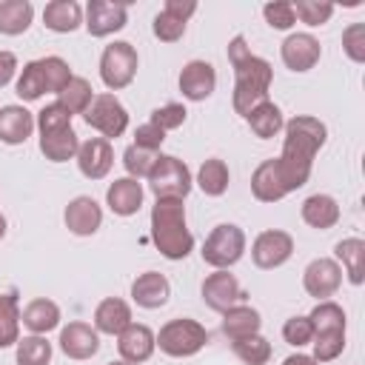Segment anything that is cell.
Returning <instances> with one entry per match:
<instances>
[{
	"mask_svg": "<svg viewBox=\"0 0 365 365\" xmlns=\"http://www.w3.org/2000/svg\"><path fill=\"white\" fill-rule=\"evenodd\" d=\"M245 120H248V128H251L259 140H271V137H277V134L282 131V125H285L279 106L271 103V100H265V103H259L257 108H251V111L245 114Z\"/></svg>",
	"mask_w": 365,
	"mask_h": 365,
	"instance_id": "cell-29",
	"label": "cell"
},
{
	"mask_svg": "<svg viewBox=\"0 0 365 365\" xmlns=\"http://www.w3.org/2000/svg\"><path fill=\"white\" fill-rule=\"evenodd\" d=\"M334 254L345 265V274H348L351 285H362V274H365V240H359V237L339 240L334 245Z\"/></svg>",
	"mask_w": 365,
	"mask_h": 365,
	"instance_id": "cell-30",
	"label": "cell"
},
{
	"mask_svg": "<svg viewBox=\"0 0 365 365\" xmlns=\"http://www.w3.org/2000/svg\"><path fill=\"white\" fill-rule=\"evenodd\" d=\"M106 205L117 214V217H131L140 211L143 205V185L134 177H120L108 185L106 191Z\"/></svg>",
	"mask_w": 365,
	"mask_h": 365,
	"instance_id": "cell-21",
	"label": "cell"
},
{
	"mask_svg": "<svg viewBox=\"0 0 365 365\" xmlns=\"http://www.w3.org/2000/svg\"><path fill=\"white\" fill-rule=\"evenodd\" d=\"M259 325H262V317L251 305H234L222 314V334L231 342L242 339V336H251V334H259Z\"/></svg>",
	"mask_w": 365,
	"mask_h": 365,
	"instance_id": "cell-28",
	"label": "cell"
},
{
	"mask_svg": "<svg viewBox=\"0 0 365 365\" xmlns=\"http://www.w3.org/2000/svg\"><path fill=\"white\" fill-rule=\"evenodd\" d=\"M154 34H157L163 43H177V40L185 34V23L177 20V17H171V14H165V11H160V14L154 17Z\"/></svg>",
	"mask_w": 365,
	"mask_h": 365,
	"instance_id": "cell-48",
	"label": "cell"
},
{
	"mask_svg": "<svg viewBox=\"0 0 365 365\" xmlns=\"http://www.w3.org/2000/svg\"><path fill=\"white\" fill-rule=\"evenodd\" d=\"M194 182L200 185L202 194H208V197H222L225 188H228V165H225L222 160L211 157V160H205V163L200 165Z\"/></svg>",
	"mask_w": 365,
	"mask_h": 365,
	"instance_id": "cell-33",
	"label": "cell"
},
{
	"mask_svg": "<svg viewBox=\"0 0 365 365\" xmlns=\"http://www.w3.org/2000/svg\"><path fill=\"white\" fill-rule=\"evenodd\" d=\"M163 140H165V131H160V128L151 125V123H143V125H137V131H134V145L148 148V151H160Z\"/></svg>",
	"mask_w": 365,
	"mask_h": 365,
	"instance_id": "cell-49",
	"label": "cell"
},
{
	"mask_svg": "<svg viewBox=\"0 0 365 365\" xmlns=\"http://www.w3.org/2000/svg\"><path fill=\"white\" fill-rule=\"evenodd\" d=\"M137 48L125 40H117L111 46L103 48V57H100V77L106 83V88L111 91H120L125 86H131L134 74H137Z\"/></svg>",
	"mask_w": 365,
	"mask_h": 365,
	"instance_id": "cell-7",
	"label": "cell"
},
{
	"mask_svg": "<svg viewBox=\"0 0 365 365\" xmlns=\"http://www.w3.org/2000/svg\"><path fill=\"white\" fill-rule=\"evenodd\" d=\"M342 51L354 63H365V23H351L342 31Z\"/></svg>",
	"mask_w": 365,
	"mask_h": 365,
	"instance_id": "cell-46",
	"label": "cell"
},
{
	"mask_svg": "<svg viewBox=\"0 0 365 365\" xmlns=\"http://www.w3.org/2000/svg\"><path fill=\"white\" fill-rule=\"evenodd\" d=\"M34 6L29 0H0V34L17 37L31 26Z\"/></svg>",
	"mask_w": 365,
	"mask_h": 365,
	"instance_id": "cell-31",
	"label": "cell"
},
{
	"mask_svg": "<svg viewBox=\"0 0 365 365\" xmlns=\"http://www.w3.org/2000/svg\"><path fill=\"white\" fill-rule=\"evenodd\" d=\"M40 68H43V77H46V91H54V94H60L68 86V80L74 77L68 63L63 57H54V54L40 57Z\"/></svg>",
	"mask_w": 365,
	"mask_h": 365,
	"instance_id": "cell-40",
	"label": "cell"
},
{
	"mask_svg": "<svg viewBox=\"0 0 365 365\" xmlns=\"http://www.w3.org/2000/svg\"><path fill=\"white\" fill-rule=\"evenodd\" d=\"M228 60L234 66V97H231V106H234L237 114L245 117L251 108H257L259 103L268 100V88H271L274 71H271L268 60L251 54V48H248L242 34L231 37Z\"/></svg>",
	"mask_w": 365,
	"mask_h": 365,
	"instance_id": "cell-2",
	"label": "cell"
},
{
	"mask_svg": "<svg viewBox=\"0 0 365 365\" xmlns=\"http://www.w3.org/2000/svg\"><path fill=\"white\" fill-rule=\"evenodd\" d=\"M151 240L157 251L177 262L185 259L194 248V237L185 222V205L182 200H157L151 208Z\"/></svg>",
	"mask_w": 365,
	"mask_h": 365,
	"instance_id": "cell-3",
	"label": "cell"
},
{
	"mask_svg": "<svg viewBox=\"0 0 365 365\" xmlns=\"http://www.w3.org/2000/svg\"><path fill=\"white\" fill-rule=\"evenodd\" d=\"M282 339H285L288 345H294V348L311 345V339H314V325H311V319H308V317H291V319H285V325H282Z\"/></svg>",
	"mask_w": 365,
	"mask_h": 365,
	"instance_id": "cell-44",
	"label": "cell"
},
{
	"mask_svg": "<svg viewBox=\"0 0 365 365\" xmlns=\"http://www.w3.org/2000/svg\"><path fill=\"white\" fill-rule=\"evenodd\" d=\"M311 325H314V334H322V331H345V311L342 305L331 302V299H322L314 305V311L308 314Z\"/></svg>",
	"mask_w": 365,
	"mask_h": 365,
	"instance_id": "cell-37",
	"label": "cell"
},
{
	"mask_svg": "<svg viewBox=\"0 0 365 365\" xmlns=\"http://www.w3.org/2000/svg\"><path fill=\"white\" fill-rule=\"evenodd\" d=\"M245 254V234L234 222H220L202 242V262L217 271H228Z\"/></svg>",
	"mask_w": 365,
	"mask_h": 365,
	"instance_id": "cell-6",
	"label": "cell"
},
{
	"mask_svg": "<svg viewBox=\"0 0 365 365\" xmlns=\"http://www.w3.org/2000/svg\"><path fill=\"white\" fill-rule=\"evenodd\" d=\"M145 180L157 200H185L194 185L188 165L174 154H157Z\"/></svg>",
	"mask_w": 365,
	"mask_h": 365,
	"instance_id": "cell-5",
	"label": "cell"
},
{
	"mask_svg": "<svg viewBox=\"0 0 365 365\" xmlns=\"http://www.w3.org/2000/svg\"><path fill=\"white\" fill-rule=\"evenodd\" d=\"M77 148H80V140H77V134H74L71 125L40 134V151H43V157L51 160V163L74 160V157H77Z\"/></svg>",
	"mask_w": 365,
	"mask_h": 365,
	"instance_id": "cell-24",
	"label": "cell"
},
{
	"mask_svg": "<svg viewBox=\"0 0 365 365\" xmlns=\"http://www.w3.org/2000/svg\"><path fill=\"white\" fill-rule=\"evenodd\" d=\"M157 154H160V151H148V148H140V145L131 143V145L123 151V165H125L128 177H134V180L148 177V171H151Z\"/></svg>",
	"mask_w": 365,
	"mask_h": 365,
	"instance_id": "cell-41",
	"label": "cell"
},
{
	"mask_svg": "<svg viewBox=\"0 0 365 365\" xmlns=\"http://www.w3.org/2000/svg\"><path fill=\"white\" fill-rule=\"evenodd\" d=\"M20 339V305H17V294H0V348L17 345Z\"/></svg>",
	"mask_w": 365,
	"mask_h": 365,
	"instance_id": "cell-32",
	"label": "cell"
},
{
	"mask_svg": "<svg viewBox=\"0 0 365 365\" xmlns=\"http://www.w3.org/2000/svg\"><path fill=\"white\" fill-rule=\"evenodd\" d=\"M128 20V6L114 0H88L86 6V31L91 37H108L120 31Z\"/></svg>",
	"mask_w": 365,
	"mask_h": 365,
	"instance_id": "cell-12",
	"label": "cell"
},
{
	"mask_svg": "<svg viewBox=\"0 0 365 365\" xmlns=\"http://www.w3.org/2000/svg\"><path fill=\"white\" fill-rule=\"evenodd\" d=\"M37 128L34 114L26 106H3L0 108V140L6 145H20Z\"/></svg>",
	"mask_w": 365,
	"mask_h": 365,
	"instance_id": "cell-20",
	"label": "cell"
},
{
	"mask_svg": "<svg viewBox=\"0 0 365 365\" xmlns=\"http://www.w3.org/2000/svg\"><path fill=\"white\" fill-rule=\"evenodd\" d=\"M37 128H40V134H46V131H54V128H66V125H71V114H68V108H63L57 100L54 103H48L40 114H37Z\"/></svg>",
	"mask_w": 365,
	"mask_h": 365,
	"instance_id": "cell-47",
	"label": "cell"
},
{
	"mask_svg": "<svg viewBox=\"0 0 365 365\" xmlns=\"http://www.w3.org/2000/svg\"><path fill=\"white\" fill-rule=\"evenodd\" d=\"M157 342H154V331L148 325H140V322H131L128 328H123L117 334V351H120V359L128 362V365H140L145 359H151Z\"/></svg>",
	"mask_w": 365,
	"mask_h": 365,
	"instance_id": "cell-15",
	"label": "cell"
},
{
	"mask_svg": "<svg viewBox=\"0 0 365 365\" xmlns=\"http://www.w3.org/2000/svg\"><path fill=\"white\" fill-rule=\"evenodd\" d=\"M282 131H285V140H282V154L277 157V171H279L285 191L291 194L308 182L314 157L325 145L328 128L317 117L299 114V117H291L282 125Z\"/></svg>",
	"mask_w": 365,
	"mask_h": 365,
	"instance_id": "cell-1",
	"label": "cell"
},
{
	"mask_svg": "<svg viewBox=\"0 0 365 365\" xmlns=\"http://www.w3.org/2000/svg\"><path fill=\"white\" fill-rule=\"evenodd\" d=\"M20 322H23L31 334L46 336L48 331H54V328L60 325V308H57V302H51V299H46V297L31 299V302L23 308Z\"/></svg>",
	"mask_w": 365,
	"mask_h": 365,
	"instance_id": "cell-26",
	"label": "cell"
},
{
	"mask_svg": "<svg viewBox=\"0 0 365 365\" xmlns=\"http://www.w3.org/2000/svg\"><path fill=\"white\" fill-rule=\"evenodd\" d=\"M214 86H217V71H214L211 63L191 60V63L182 66V71H180V91H182L185 100L200 103V100L211 97L214 94Z\"/></svg>",
	"mask_w": 365,
	"mask_h": 365,
	"instance_id": "cell-16",
	"label": "cell"
},
{
	"mask_svg": "<svg viewBox=\"0 0 365 365\" xmlns=\"http://www.w3.org/2000/svg\"><path fill=\"white\" fill-rule=\"evenodd\" d=\"M262 14H265V23H268L271 29H279V31H285V29H291V26L297 23L294 9H291V3H288V0L265 3V6H262Z\"/></svg>",
	"mask_w": 365,
	"mask_h": 365,
	"instance_id": "cell-45",
	"label": "cell"
},
{
	"mask_svg": "<svg viewBox=\"0 0 365 365\" xmlns=\"http://www.w3.org/2000/svg\"><path fill=\"white\" fill-rule=\"evenodd\" d=\"M63 220H66V228L71 231V234H77V237H91L97 228H100V222H103V208L97 205V200H91V197H74L68 205H66V211H63Z\"/></svg>",
	"mask_w": 365,
	"mask_h": 365,
	"instance_id": "cell-18",
	"label": "cell"
},
{
	"mask_svg": "<svg viewBox=\"0 0 365 365\" xmlns=\"http://www.w3.org/2000/svg\"><path fill=\"white\" fill-rule=\"evenodd\" d=\"M3 237H6V217L0 214V240H3Z\"/></svg>",
	"mask_w": 365,
	"mask_h": 365,
	"instance_id": "cell-53",
	"label": "cell"
},
{
	"mask_svg": "<svg viewBox=\"0 0 365 365\" xmlns=\"http://www.w3.org/2000/svg\"><path fill=\"white\" fill-rule=\"evenodd\" d=\"M91 100H94V88H91V83H88L86 77H71L68 86L57 94V103H60L63 108H68L71 117H74V114H83V111L91 106Z\"/></svg>",
	"mask_w": 365,
	"mask_h": 365,
	"instance_id": "cell-34",
	"label": "cell"
},
{
	"mask_svg": "<svg viewBox=\"0 0 365 365\" xmlns=\"http://www.w3.org/2000/svg\"><path fill=\"white\" fill-rule=\"evenodd\" d=\"M185 106H180V103H165V106H160V108H154L151 111V125H157L160 131H174V128H180L182 123H185Z\"/></svg>",
	"mask_w": 365,
	"mask_h": 365,
	"instance_id": "cell-43",
	"label": "cell"
},
{
	"mask_svg": "<svg viewBox=\"0 0 365 365\" xmlns=\"http://www.w3.org/2000/svg\"><path fill=\"white\" fill-rule=\"evenodd\" d=\"M279 54H282V63H285L291 71H308V68H314V66L319 63L322 48H319V40H317L314 34L297 31V34H288V37L282 40Z\"/></svg>",
	"mask_w": 365,
	"mask_h": 365,
	"instance_id": "cell-14",
	"label": "cell"
},
{
	"mask_svg": "<svg viewBox=\"0 0 365 365\" xmlns=\"http://www.w3.org/2000/svg\"><path fill=\"white\" fill-rule=\"evenodd\" d=\"M314 345V362H331L336 359L342 351H345V331H322V334H314L311 339Z\"/></svg>",
	"mask_w": 365,
	"mask_h": 365,
	"instance_id": "cell-39",
	"label": "cell"
},
{
	"mask_svg": "<svg viewBox=\"0 0 365 365\" xmlns=\"http://www.w3.org/2000/svg\"><path fill=\"white\" fill-rule=\"evenodd\" d=\"M291 9H294V17H299L308 26H322L334 14V6L319 3V0H297V3H291Z\"/></svg>",
	"mask_w": 365,
	"mask_h": 365,
	"instance_id": "cell-42",
	"label": "cell"
},
{
	"mask_svg": "<svg viewBox=\"0 0 365 365\" xmlns=\"http://www.w3.org/2000/svg\"><path fill=\"white\" fill-rule=\"evenodd\" d=\"M14 359H17V365H48L51 362V342L40 334L23 336V339H17Z\"/></svg>",
	"mask_w": 365,
	"mask_h": 365,
	"instance_id": "cell-35",
	"label": "cell"
},
{
	"mask_svg": "<svg viewBox=\"0 0 365 365\" xmlns=\"http://www.w3.org/2000/svg\"><path fill=\"white\" fill-rule=\"evenodd\" d=\"M242 299H245V291L240 288V282H237L234 274H228V271H214V274L205 277V282H202V302H205L211 311L225 314L228 308L242 305Z\"/></svg>",
	"mask_w": 365,
	"mask_h": 365,
	"instance_id": "cell-11",
	"label": "cell"
},
{
	"mask_svg": "<svg viewBox=\"0 0 365 365\" xmlns=\"http://www.w3.org/2000/svg\"><path fill=\"white\" fill-rule=\"evenodd\" d=\"M163 11L171 14V17H177V20H182V23H188V17L197 11V3L194 0H165Z\"/></svg>",
	"mask_w": 365,
	"mask_h": 365,
	"instance_id": "cell-50",
	"label": "cell"
},
{
	"mask_svg": "<svg viewBox=\"0 0 365 365\" xmlns=\"http://www.w3.org/2000/svg\"><path fill=\"white\" fill-rule=\"evenodd\" d=\"M43 23L57 34H68L83 23V9L74 0H51L43 9Z\"/></svg>",
	"mask_w": 365,
	"mask_h": 365,
	"instance_id": "cell-27",
	"label": "cell"
},
{
	"mask_svg": "<svg viewBox=\"0 0 365 365\" xmlns=\"http://www.w3.org/2000/svg\"><path fill=\"white\" fill-rule=\"evenodd\" d=\"M17 97L31 103V100H40L46 94V77H43V68H40V60H31L23 66L20 77H17V86H14Z\"/></svg>",
	"mask_w": 365,
	"mask_h": 365,
	"instance_id": "cell-36",
	"label": "cell"
},
{
	"mask_svg": "<svg viewBox=\"0 0 365 365\" xmlns=\"http://www.w3.org/2000/svg\"><path fill=\"white\" fill-rule=\"evenodd\" d=\"M251 194L259 200V202H277L282 200L288 191L279 180V171H277V160H262L254 174H251Z\"/></svg>",
	"mask_w": 365,
	"mask_h": 365,
	"instance_id": "cell-23",
	"label": "cell"
},
{
	"mask_svg": "<svg viewBox=\"0 0 365 365\" xmlns=\"http://www.w3.org/2000/svg\"><path fill=\"white\" fill-rule=\"evenodd\" d=\"M294 254V237L288 231H279V228H268L262 231L254 245H251V259L257 268H279L282 262H288Z\"/></svg>",
	"mask_w": 365,
	"mask_h": 365,
	"instance_id": "cell-9",
	"label": "cell"
},
{
	"mask_svg": "<svg viewBox=\"0 0 365 365\" xmlns=\"http://www.w3.org/2000/svg\"><path fill=\"white\" fill-rule=\"evenodd\" d=\"M14 74H17V57L11 51H0V88L9 86Z\"/></svg>",
	"mask_w": 365,
	"mask_h": 365,
	"instance_id": "cell-51",
	"label": "cell"
},
{
	"mask_svg": "<svg viewBox=\"0 0 365 365\" xmlns=\"http://www.w3.org/2000/svg\"><path fill=\"white\" fill-rule=\"evenodd\" d=\"M74 160H77V168L83 177L103 180L114 165V151H111V143L106 137H88L86 143H80Z\"/></svg>",
	"mask_w": 365,
	"mask_h": 365,
	"instance_id": "cell-13",
	"label": "cell"
},
{
	"mask_svg": "<svg viewBox=\"0 0 365 365\" xmlns=\"http://www.w3.org/2000/svg\"><path fill=\"white\" fill-rule=\"evenodd\" d=\"M302 220L317 231H328L339 222V205L331 194H311L302 202Z\"/></svg>",
	"mask_w": 365,
	"mask_h": 365,
	"instance_id": "cell-25",
	"label": "cell"
},
{
	"mask_svg": "<svg viewBox=\"0 0 365 365\" xmlns=\"http://www.w3.org/2000/svg\"><path fill=\"white\" fill-rule=\"evenodd\" d=\"M168 297H171V282L160 271H145L131 282V299L140 308H148V311L163 308L168 302Z\"/></svg>",
	"mask_w": 365,
	"mask_h": 365,
	"instance_id": "cell-19",
	"label": "cell"
},
{
	"mask_svg": "<svg viewBox=\"0 0 365 365\" xmlns=\"http://www.w3.org/2000/svg\"><path fill=\"white\" fill-rule=\"evenodd\" d=\"M237 359H242L245 365H265L271 359V342L259 334H251V336H242V339H234L231 342Z\"/></svg>",
	"mask_w": 365,
	"mask_h": 365,
	"instance_id": "cell-38",
	"label": "cell"
},
{
	"mask_svg": "<svg viewBox=\"0 0 365 365\" xmlns=\"http://www.w3.org/2000/svg\"><path fill=\"white\" fill-rule=\"evenodd\" d=\"M342 285V265L331 257H319L314 262H308L305 274H302V288L308 297H317L319 302L334 297L336 288Z\"/></svg>",
	"mask_w": 365,
	"mask_h": 365,
	"instance_id": "cell-10",
	"label": "cell"
},
{
	"mask_svg": "<svg viewBox=\"0 0 365 365\" xmlns=\"http://www.w3.org/2000/svg\"><path fill=\"white\" fill-rule=\"evenodd\" d=\"M131 325V308L125 299L120 297H106L97 308H94V331L97 334H111L117 336L123 328Z\"/></svg>",
	"mask_w": 365,
	"mask_h": 365,
	"instance_id": "cell-22",
	"label": "cell"
},
{
	"mask_svg": "<svg viewBox=\"0 0 365 365\" xmlns=\"http://www.w3.org/2000/svg\"><path fill=\"white\" fill-rule=\"evenodd\" d=\"M154 342L157 348L165 354V356H174V359H185V356H194L205 348L208 342V331L197 322V319H168L160 334H154Z\"/></svg>",
	"mask_w": 365,
	"mask_h": 365,
	"instance_id": "cell-4",
	"label": "cell"
},
{
	"mask_svg": "<svg viewBox=\"0 0 365 365\" xmlns=\"http://www.w3.org/2000/svg\"><path fill=\"white\" fill-rule=\"evenodd\" d=\"M108 365H128V362H123V359H120V362H108Z\"/></svg>",
	"mask_w": 365,
	"mask_h": 365,
	"instance_id": "cell-54",
	"label": "cell"
},
{
	"mask_svg": "<svg viewBox=\"0 0 365 365\" xmlns=\"http://www.w3.org/2000/svg\"><path fill=\"white\" fill-rule=\"evenodd\" d=\"M282 365H319V362H314L308 354H291V356H288Z\"/></svg>",
	"mask_w": 365,
	"mask_h": 365,
	"instance_id": "cell-52",
	"label": "cell"
},
{
	"mask_svg": "<svg viewBox=\"0 0 365 365\" xmlns=\"http://www.w3.org/2000/svg\"><path fill=\"white\" fill-rule=\"evenodd\" d=\"M60 351L68 359H91L100 351V334L86 322H68L60 328Z\"/></svg>",
	"mask_w": 365,
	"mask_h": 365,
	"instance_id": "cell-17",
	"label": "cell"
},
{
	"mask_svg": "<svg viewBox=\"0 0 365 365\" xmlns=\"http://www.w3.org/2000/svg\"><path fill=\"white\" fill-rule=\"evenodd\" d=\"M83 117H86V123H88L91 128H97L106 140L123 137L125 128H128V111H125V106H123L114 94H94L91 106L83 111Z\"/></svg>",
	"mask_w": 365,
	"mask_h": 365,
	"instance_id": "cell-8",
	"label": "cell"
}]
</instances>
